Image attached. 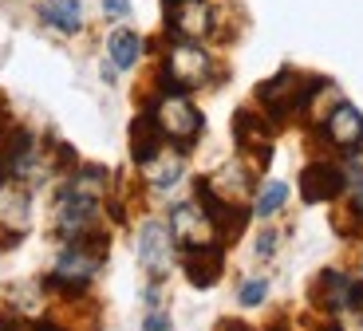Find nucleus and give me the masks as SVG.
<instances>
[{"mask_svg": "<svg viewBox=\"0 0 363 331\" xmlns=\"http://www.w3.org/2000/svg\"><path fill=\"white\" fill-rule=\"evenodd\" d=\"M218 75L213 55L201 47V40H170L158 63V91H198L209 87V79Z\"/></svg>", "mask_w": 363, "mask_h": 331, "instance_id": "nucleus-1", "label": "nucleus"}, {"mask_svg": "<svg viewBox=\"0 0 363 331\" xmlns=\"http://www.w3.org/2000/svg\"><path fill=\"white\" fill-rule=\"evenodd\" d=\"M324 87H328V79H320V75H300L292 67H284V72H277L272 79H264L257 87V103L264 107L269 123H289L292 115L308 111L312 99Z\"/></svg>", "mask_w": 363, "mask_h": 331, "instance_id": "nucleus-2", "label": "nucleus"}, {"mask_svg": "<svg viewBox=\"0 0 363 331\" xmlns=\"http://www.w3.org/2000/svg\"><path fill=\"white\" fill-rule=\"evenodd\" d=\"M146 111L155 115V123L162 126L166 142L174 146H186L198 142L201 126H206V118H201V111L190 103V91H158L155 103H146Z\"/></svg>", "mask_w": 363, "mask_h": 331, "instance_id": "nucleus-3", "label": "nucleus"}, {"mask_svg": "<svg viewBox=\"0 0 363 331\" xmlns=\"http://www.w3.org/2000/svg\"><path fill=\"white\" fill-rule=\"evenodd\" d=\"M166 12V36L170 40H206L218 32V12L209 0H178Z\"/></svg>", "mask_w": 363, "mask_h": 331, "instance_id": "nucleus-4", "label": "nucleus"}, {"mask_svg": "<svg viewBox=\"0 0 363 331\" xmlns=\"http://www.w3.org/2000/svg\"><path fill=\"white\" fill-rule=\"evenodd\" d=\"M312 300H316L320 308H328V312H359L363 308V284L352 276H344V272L328 269L320 272V280L312 284Z\"/></svg>", "mask_w": 363, "mask_h": 331, "instance_id": "nucleus-5", "label": "nucleus"}, {"mask_svg": "<svg viewBox=\"0 0 363 331\" xmlns=\"http://www.w3.org/2000/svg\"><path fill=\"white\" fill-rule=\"evenodd\" d=\"M233 138L241 146V154L253 158L257 170H264L272 158V123H264V115H253V111H237L233 115Z\"/></svg>", "mask_w": 363, "mask_h": 331, "instance_id": "nucleus-6", "label": "nucleus"}, {"mask_svg": "<svg viewBox=\"0 0 363 331\" xmlns=\"http://www.w3.org/2000/svg\"><path fill=\"white\" fill-rule=\"evenodd\" d=\"M324 138L336 150H344V154H355L363 146V115H359V107H352L347 99H340L336 107L324 115Z\"/></svg>", "mask_w": 363, "mask_h": 331, "instance_id": "nucleus-7", "label": "nucleus"}, {"mask_svg": "<svg viewBox=\"0 0 363 331\" xmlns=\"http://www.w3.org/2000/svg\"><path fill=\"white\" fill-rule=\"evenodd\" d=\"M138 260H143V269L150 272L155 280H162L174 264V237L166 225L150 221L143 225V233H138Z\"/></svg>", "mask_w": 363, "mask_h": 331, "instance_id": "nucleus-8", "label": "nucleus"}, {"mask_svg": "<svg viewBox=\"0 0 363 331\" xmlns=\"http://www.w3.org/2000/svg\"><path fill=\"white\" fill-rule=\"evenodd\" d=\"M95 217H99V197L79 193V189H72V186L60 193V213H55V221H60V233H64L67 241L87 233L91 225H95Z\"/></svg>", "mask_w": 363, "mask_h": 331, "instance_id": "nucleus-9", "label": "nucleus"}, {"mask_svg": "<svg viewBox=\"0 0 363 331\" xmlns=\"http://www.w3.org/2000/svg\"><path fill=\"white\" fill-rule=\"evenodd\" d=\"M344 186H347V174L340 170V166H332V162H312L308 170L300 174V197H304L308 206L340 197Z\"/></svg>", "mask_w": 363, "mask_h": 331, "instance_id": "nucleus-10", "label": "nucleus"}, {"mask_svg": "<svg viewBox=\"0 0 363 331\" xmlns=\"http://www.w3.org/2000/svg\"><path fill=\"white\" fill-rule=\"evenodd\" d=\"M170 237L182 245V249L218 241L209 213H206V209H198V206H190V201H186V206H174V213H170Z\"/></svg>", "mask_w": 363, "mask_h": 331, "instance_id": "nucleus-11", "label": "nucleus"}, {"mask_svg": "<svg viewBox=\"0 0 363 331\" xmlns=\"http://www.w3.org/2000/svg\"><path fill=\"white\" fill-rule=\"evenodd\" d=\"M221 269H225V252H221L218 241L186 249V276H190L194 288H213L221 280Z\"/></svg>", "mask_w": 363, "mask_h": 331, "instance_id": "nucleus-12", "label": "nucleus"}, {"mask_svg": "<svg viewBox=\"0 0 363 331\" xmlns=\"http://www.w3.org/2000/svg\"><path fill=\"white\" fill-rule=\"evenodd\" d=\"M0 225L12 237L28 233V225H32V197H28L24 186H12V181L0 186Z\"/></svg>", "mask_w": 363, "mask_h": 331, "instance_id": "nucleus-13", "label": "nucleus"}, {"mask_svg": "<svg viewBox=\"0 0 363 331\" xmlns=\"http://www.w3.org/2000/svg\"><path fill=\"white\" fill-rule=\"evenodd\" d=\"M162 146H166L162 126L155 123V115H150V111H143V115L130 123V154H135V162H138V166H146V162L162 150Z\"/></svg>", "mask_w": 363, "mask_h": 331, "instance_id": "nucleus-14", "label": "nucleus"}, {"mask_svg": "<svg viewBox=\"0 0 363 331\" xmlns=\"http://www.w3.org/2000/svg\"><path fill=\"white\" fill-rule=\"evenodd\" d=\"M143 170H146V178H150V186H155V189H170L174 181L186 174V150H182V146H174V150H170V142H166L155 158L146 162Z\"/></svg>", "mask_w": 363, "mask_h": 331, "instance_id": "nucleus-15", "label": "nucleus"}, {"mask_svg": "<svg viewBox=\"0 0 363 331\" xmlns=\"http://www.w3.org/2000/svg\"><path fill=\"white\" fill-rule=\"evenodd\" d=\"M143 52H146V40L138 32H130V28H115L107 36V60L115 72H130L143 60Z\"/></svg>", "mask_w": 363, "mask_h": 331, "instance_id": "nucleus-16", "label": "nucleus"}, {"mask_svg": "<svg viewBox=\"0 0 363 331\" xmlns=\"http://www.w3.org/2000/svg\"><path fill=\"white\" fill-rule=\"evenodd\" d=\"M40 20L60 36H75V32H83V4L79 0H44Z\"/></svg>", "mask_w": 363, "mask_h": 331, "instance_id": "nucleus-17", "label": "nucleus"}, {"mask_svg": "<svg viewBox=\"0 0 363 331\" xmlns=\"http://www.w3.org/2000/svg\"><path fill=\"white\" fill-rule=\"evenodd\" d=\"M209 186L218 189L225 201H237V197H245V193H249V186H253V181L245 178V170H241V166H229V170H221L218 181H209Z\"/></svg>", "mask_w": 363, "mask_h": 331, "instance_id": "nucleus-18", "label": "nucleus"}, {"mask_svg": "<svg viewBox=\"0 0 363 331\" xmlns=\"http://www.w3.org/2000/svg\"><path fill=\"white\" fill-rule=\"evenodd\" d=\"M284 201H289V186H284V181H272V186L261 189V197H257L253 213H257V217H272L277 209L284 206Z\"/></svg>", "mask_w": 363, "mask_h": 331, "instance_id": "nucleus-19", "label": "nucleus"}, {"mask_svg": "<svg viewBox=\"0 0 363 331\" xmlns=\"http://www.w3.org/2000/svg\"><path fill=\"white\" fill-rule=\"evenodd\" d=\"M264 292H269V280H245V284H241V304L257 308L264 300Z\"/></svg>", "mask_w": 363, "mask_h": 331, "instance_id": "nucleus-20", "label": "nucleus"}, {"mask_svg": "<svg viewBox=\"0 0 363 331\" xmlns=\"http://www.w3.org/2000/svg\"><path fill=\"white\" fill-rule=\"evenodd\" d=\"M103 16L107 20H130V0H103Z\"/></svg>", "mask_w": 363, "mask_h": 331, "instance_id": "nucleus-21", "label": "nucleus"}, {"mask_svg": "<svg viewBox=\"0 0 363 331\" xmlns=\"http://www.w3.org/2000/svg\"><path fill=\"white\" fill-rule=\"evenodd\" d=\"M12 126H16V118H12V107H9V99L0 95V138L9 135Z\"/></svg>", "mask_w": 363, "mask_h": 331, "instance_id": "nucleus-22", "label": "nucleus"}, {"mask_svg": "<svg viewBox=\"0 0 363 331\" xmlns=\"http://www.w3.org/2000/svg\"><path fill=\"white\" fill-rule=\"evenodd\" d=\"M347 178H352V186H355V213H363V170H352Z\"/></svg>", "mask_w": 363, "mask_h": 331, "instance_id": "nucleus-23", "label": "nucleus"}, {"mask_svg": "<svg viewBox=\"0 0 363 331\" xmlns=\"http://www.w3.org/2000/svg\"><path fill=\"white\" fill-rule=\"evenodd\" d=\"M146 331H170V320L162 312H150L146 315Z\"/></svg>", "mask_w": 363, "mask_h": 331, "instance_id": "nucleus-24", "label": "nucleus"}, {"mask_svg": "<svg viewBox=\"0 0 363 331\" xmlns=\"http://www.w3.org/2000/svg\"><path fill=\"white\" fill-rule=\"evenodd\" d=\"M272 249H277V233H264L261 241H257V252H261V257H269Z\"/></svg>", "mask_w": 363, "mask_h": 331, "instance_id": "nucleus-25", "label": "nucleus"}, {"mask_svg": "<svg viewBox=\"0 0 363 331\" xmlns=\"http://www.w3.org/2000/svg\"><path fill=\"white\" fill-rule=\"evenodd\" d=\"M218 331H253V327H249V323H241V320H221Z\"/></svg>", "mask_w": 363, "mask_h": 331, "instance_id": "nucleus-26", "label": "nucleus"}, {"mask_svg": "<svg viewBox=\"0 0 363 331\" xmlns=\"http://www.w3.org/2000/svg\"><path fill=\"white\" fill-rule=\"evenodd\" d=\"M32 331H64V327H60V323H52V320H36V323H32Z\"/></svg>", "mask_w": 363, "mask_h": 331, "instance_id": "nucleus-27", "label": "nucleus"}, {"mask_svg": "<svg viewBox=\"0 0 363 331\" xmlns=\"http://www.w3.org/2000/svg\"><path fill=\"white\" fill-rule=\"evenodd\" d=\"M0 331H20V323L16 320H4V323H0Z\"/></svg>", "mask_w": 363, "mask_h": 331, "instance_id": "nucleus-28", "label": "nucleus"}, {"mask_svg": "<svg viewBox=\"0 0 363 331\" xmlns=\"http://www.w3.org/2000/svg\"><path fill=\"white\" fill-rule=\"evenodd\" d=\"M272 331H289V327H272Z\"/></svg>", "mask_w": 363, "mask_h": 331, "instance_id": "nucleus-29", "label": "nucleus"}]
</instances>
